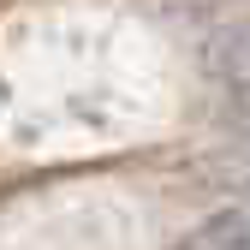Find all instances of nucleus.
<instances>
[{"label": "nucleus", "mask_w": 250, "mask_h": 250, "mask_svg": "<svg viewBox=\"0 0 250 250\" xmlns=\"http://www.w3.org/2000/svg\"><path fill=\"white\" fill-rule=\"evenodd\" d=\"M185 250H250V208H227L214 214L208 227L191 232V244Z\"/></svg>", "instance_id": "nucleus-1"}]
</instances>
